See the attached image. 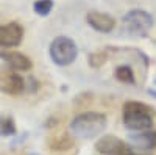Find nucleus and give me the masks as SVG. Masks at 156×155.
Here are the masks:
<instances>
[{"label": "nucleus", "instance_id": "ddd939ff", "mask_svg": "<svg viewBox=\"0 0 156 155\" xmlns=\"http://www.w3.org/2000/svg\"><path fill=\"white\" fill-rule=\"evenodd\" d=\"M115 77H117V80H120L123 83H129V85L134 83V74H133L131 68L126 66V64L119 66L115 69Z\"/></svg>", "mask_w": 156, "mask_h": 155}, {"label": "nucleus", "instance_id": "6e6552de", "mask_svg": "<svg viewBox=\"0 0 156 155\" xmlns=\"http://www.w3.org/2000/svg\"><path fill=\"white\" fill-rule=\"evenodd\" d=\"M87 24L97 31L101 33H109L115 27V19L106 13H100V11H90L86 16Z\"/></svg>", "mask_w": 156, "mask_h": 155}, {"label": "nucleus", "instance_id": "f03ea898", "mask_svg": "<svg viewBox=\"0 0 156 155\" xmlns=\"http://www.w3.org/2000/svg\"><path fill=\"white\" fill-rule=\"evenodd\" d=\"M123 122L126 128L134 132L150 130L153 125V111L145 103L129 100L123 105Z\"/></svg>", "mask_w": 156, "mask_h": 155}, {"label": "nucleus", "instance_id": "9b49d317", "mask_svg": "<svg viewBox=\"0 0 156 155\" xmlns=\"http://www.w3.org/2000/svg\"><path fill=\"white\" fill-rule=\"evenodd\" d=\"M73 144H75V141L69 133H59V135H53L48 138V147L56 152H66L72 149Z\"/></svg>", "mask_w": 156, "mask_h": 155}, {"label": "nucleus", "instance_id": "7ed1b4c3", "mask_svg": "<svg viewBox=\"0 0 156 155\" xmlns=\"http://www.w3.org/2000/svg\"><path fill=\"white\" fill-rule=\"evenodd\" d=\"M153 27V17L144 9H131L123 16V30L133 38H145Z\"/></svg>", "mask_w": 156, "mask_h": 155}, {"label": "nucleus", "instance_id": "dca6fc26", "mask_svg": "<svg viewBox=\"0 0 156 155\" xmlns=\"http://www.w3.org/2000/svg\"><path fill=\"white\" fill-rule=\"evenodd\" d=\"M148 93H150L151 96H154V97H156V91H153V89H150V91H148Z\"/></svg>", "mask_w": 156, "mask_h": 155}, {"label": "nucleus", "instance_id": "1a4fd4ad", "mask_svg": "<svg viewBox=\"0 0 156 155\" xmlns=\"http://www.w3.org/2000/svg\"><path fill=\"white\" fill-rule=\"evenodd\" d=\"M129 144L140 150H153L156 149V132L153 130H142L137 133H131L128 136Z\"/></svg>", "mask_w": 156, "mask_h": 155}, {"label": "nucleus", "instance_id": "39448f33", "mask_svg": "<svg viewBox=\"0 0 156 155\" xmlns=\"http://www.w3.org/2000/svg\"><path fill=\"white\" fill-rule=\"evenodd\" d=\"M95 150L100 155H137L125 141L112 135L100 138L95 144Z\"/></svg>", "mask_w": 156, "mask_h": 155}, {"label": "nucleus", "instance_id": "f257e3e1", "mask_svg": "<svg viewBox=\"0 0 156 155\" xmlns=\"http://www.w3.org/2000/svg\"><path fill=\"white\" fill-rule=\"evenodd\" d=\"M106 116L97 111H86L75 116L70 122V130L75 136L89 139L98 136L106 127Z\"/></svg>", "mask_w": 156, "mask_h": 155}, {"label": "nucleus", "instance_id": "20e7f679", "mask_svg": "<svg viewBox=\"0 0 156 155\" xmlns=\"http://www.w3.org/2000/svg\"><path fill=\"white\" fill-rule=\"evenodd\" d=\"M78 49L75 42L67 36H58L50 44V58L58 66H67L75 61Z\"/></svg>", "mask_w": 156, "mask_h": 155}, {"label": "nucleus", "instance_id": "2eb2a0df", "mask_svg": "<svg viewBox=\"0 0 156 155\" xmlns=\"http://www.w3.org/2000/svg\"><path fill=\"white\" fill-rule=\"evenodd\" d=\"M106 61V55L103 54V52H97V54H92L89 57V63L92 64V66H101L103 63Z\"/></svg>", "mask_w": 156, "mask_h": 155}, {"label": "nucleus", "instance_id": "f8f14e48", "mask_svg": "<svg viewBox=\"0 0 156 155\" xmlns=\"http://www.w3.org/2000/svg\"><path fill=\"white\" fill-rule=\"evenodd\" d=\"M16 135V124L11 116H0V136H12Z\"/></svg>", "mask_w": 156, "mask_h": 155}, {"label": "nucleus", "instance_id": "0eeeda50", "mask_svg": "<svg viewBox=\"0 0 156 155\" xmlns=\"http://www.w3.org/2000/svg\"><path fill=\"white\" fill-rule=\"evenodd\" d=\"M23 38V28L17 22L0 25V47H16Z\"/></svg>", "mask_w": 156, "mask_h": 155}, {"label": "nucleus", "instance_id": "423d86ee", "mask_svg": "<svg viewBox=\"0 0 156 155\" xmlns=\"http://www.w3.org/2000/svg\"><path fill=\"white\" fill-rule=\"evenodd\" d=\"M25 89L23 79L16 71H0V91L8 96H19Z\"/></svg>", "mask_w": 156, "mask_h": 155}, {"label": "nucleus", "instance_id": "4468645a", "mask_svg": "<svg viewBox=\"0 0 156 155\" xmlns=\"http://www.w3.org/2000/svg\"><path fill=\"white\" fill-rule=\"evenodd\" d=\"M33 8L36 11V14L47 16L51 11V8H53V0H37V2H34Z\"/></svg>", "mask_w": 156, "mask_h": 155}, {"label": "nucleus", "instance_id": "9d476101", "mask_svg": "<svg viewBox=\"0 0 156 155\" xmlns=\"http://www.w3.org/2000/svg\"><path fill=\"white\" fill-rule=\"evenodd\" d=\"M0 57H2L14 71H30L31 66H33L31 60L27 55L20 54V52H16V50H5L0 54Z\"/></svg>", "mask_w": 156, "mask_h": 155}]
</instances>
